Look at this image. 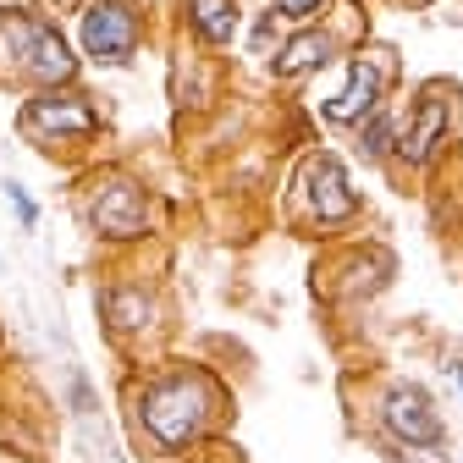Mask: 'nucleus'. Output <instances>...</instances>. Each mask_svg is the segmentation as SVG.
Here are the masks:
<instances>
[{"label": "nucleus", "instance_id": "f257e3e1", "mask_svg": "<svg viewBox=\"0 0 463 463\" xmlns=\"http://www.w3.org/2000/svg\"><path fill=\"white\" fill-rule=\"evenodd\" d=\"M232 414V392L210 364L165 359L128 381V425L144 458H183L210 441Z\"/></svg>", "mask_w": 463, "mask_h": 463}, {"label": "nucleus", "instance_id": "f03ea898", "mask_svg": "<svg viewBox=\"0 0 463 463\" xmlns=\"http://www.w3.org/2000/svg\"><path fill=\"white\" fill-rule=\"evenodd\" d=\"M458 138H463V89L452 78H425L409 89V122H402L392 171H402L414 183H430L452 160Z\"/></svg>", "mask_w": 463, "mask_h": 463}, {"label": "nucleus", "instance_id": "7ed1b4c3", "mask_svg": "<svg viewBox=\"0 0 463 463\" xmlns=\"http://www.w3.org/2000/svg\"><path fill=\"white\" fill-rule=\"evenodd\" d=\"M287 215L293 226L315 232V238H336V232L359 226L364 199L354 188V171L336 149H309L293 171V194H287Z\"/></svg>", "mask_w": 463, "mask_h": 463}, {"label": "nucleus", "instance_id": "20e7f679", "mask_svg": "<svg viewBox=\"0 0 463 463\" xmlns=\"http://www.w3.org/2000/svg\"><path fill=\"white\" fill-rule=\"evenodd\" d=\"M402 89V67H397V50L364 39L359 50H347L336 61V83L320 99V122L336 133H354L364 116H375L392 94Z\"/></svg>", "mask_w": 463, "mask_h": 463}, {"label": "nucleus", "instance_id": "39448f33", "mask_svg": "<svg viewBox=\"0 0 463 463\" xmlns=\"http://www.w3.org/2000/svg\"><path fill=\"white\" fill-rule=\"evenodd\" d=\"M78 210H83V226L94 232L99 243H110V249L144 243L155 232V194L144 188V177H133V171H122V165L89 171Z\"/></svg>", "mask_w": 463, "mask_h": 463}, {"label": "nucleus", "instance_id": "423d86ee", "mask_svg": "<svg viewBox=\"0 0 463 463\" xmlns=\"http://www.w3.org/2000/svg\"><path fill=\"white\" fill-rule=\"evenodd\" d=\"M370 420H375L386 452H447V441H452L436 397L414 375H381L370 392Z\"/></svg>", "mask_w": 463, "mask_h": 463}, {"label": "nucleus", "instance_id": "0eeeda50", "mask_svg": "<svg viewBox=\"0 0 463 463\" xmlns=\"http://www.w3.org/2000/svg\"><path fill=\"white\" fill-rule=\"evenodd\" d=\"M17 133L55 155V149H83L99 138V105L94 94H83L78 83H61V89H39L23 110H17Z\"/></svg>", "mask_w": 463, "mask_h": 463}, {"label": "nucleus", "instance_id": "6e6552de", "mask_svg": "<svg viewBox=\"0 0 463 463\" xmlns=\"http://www.w3.org/2000/svg\"><path fill=\"white\" fill-rule=\"evenodd\" d=\"M0 33H6V50L17 55L12 72H17L23 83H39V89L78 83V55H72L67 33L55 28L50 17H39V12H12V17H0Z\"/></svg>", "mask_w": 463, "mask_h": 463}, {"label": "nucleus", "instance_id": "1a4fd4ad", "mask_svg": "<svg viewBox=\"0 0 463 463\" xmlns=\"http://www.w3.org/2000/svg\"><path fill=\"white\" fill-rule=\"evenodd\" d=\"M364 39L354 33H342L336 23V6H326L315 23H298V28H287L276 55H270V78L276 83H304V78H320L326 67H336L347 50H359Z\"/></svg>", "mask_w": 463, "mask_h": 463}, {"label": "nucleus", "instance_id": "9d476101", "mask_svg": "<svg viewBox=\"0 0 463 463\" xmlns=\"http://www.w3.org/2000/svg\"><path fill=\"white\" fill-rule=\"evenodd\" d=\"M78 33H83V55L94 67H128L149 33L144 0H89Z\"/></svg>", "mask_w": 463, "mask_h": 463}, {"label": "nucleus", "instance_id": "9b49d317", "mask_svg": "<svg viewBox=\"0 0 463 463\" xmlns=\"http://www.w3.org/2000/svg\"><path fill=\"white\" fill-rule=\"evenodd\" d=\"M99 315H105V331L122 347H144V336H155L165 326V304L149 281H110L99 293Z\"/></svg>", "mask_w": 463, "mask_h": 463}, {"label": "nucleus", "instance_id": "f8f14e48", "mask_svg": "<svg viewBox=\"0 0 463 463\" xmlns=\"http://www.w3.org/2000/svg\"><path fill=\"white\" fill-rule=\"evenodd\" d=\"M402 122H409V89H397L375 116H364V122L354 128V155H359L364 165H375V171H392Z\"/></svg>", "mask_w": 463, "mask_h": 463}, {"label": "nucleus", "instance_id": "ddd939ff", "mask_svg": "<svg viewBox=\"0 0 463 463\" xmlns=\"http://www.w3.org/2000/svg\"><path fill=\"white\" fill-rule=\"evenodd\" d=\"M177 6H183V28L204 50H232L243 39V0H177Z\"/></svg>", "mask_w": 463, "mask_h": 463}, {"label": "nucleus", "instance_id": "4468645a", "mask_svg": "<svg viewBox=\"0 0 463 463\" xmlns=\"http://www.w3.org/2000/svg\"><path fill=\"white\" fill-rule=\"evenodd\" d=\"M326 6H331V0H270V12H276L287 28H298V23H315Z\"/></svg>", "mask_w": 463, "mask_h": 463}, {"label": "nucleus", "instance_id": "2eb2a0df", "mask_svg": "<svg viewBox=\"0 0 463 463\" xmlns=\"http://www.w3.org/2000/svg\"><path fill=\"white\" fill-rule=\"evenodd\" d=\"M6 199H12V210H17V221H23V226H39V204L28 199V188H23V183H6Z\"/></svg>", "mask_w": 463, "mask_h": 463}, {"label": "nucleus", "instance_id": "dca6fc26", "mask_svg": "<svg viewBox=\"0 0 463 463\" xmlns=\"http://www.w3.org/2000/svg\"><path fill=\"white\" fill-rule=\"evenodd\" d=\"M447 375H452V381L463 386V354H458V359H447Z\"/></svg>", "mask_w": 463, "mask_h": 463}, {"label": "nucleus", "instance_id": "f3484780", "mask_svg": "<svg viewBox=\"0 0 463 463\" xmlns=\"http://www.w3.org/2000/svg\"><path fill=\"white\" fill-rule=\"evenodd\" d=\"M55 6H83V0H55Z\"/></svg>", "mask_w": 463, "mask_h": 463}, {"label": "nucleus", "instance_id": "a211bd4d", "mask_svg": "<svg viewBox=\"0 0 463 463\" xmlns=\"http://www.w3.org/2000/svg\"><path fill=\"white\" fill-rule=\"evenodd\" d=\"M458 6H463V0H458Z\"/></svg>", "mask_w": 463, "mask_h": 463}]
</instances>
